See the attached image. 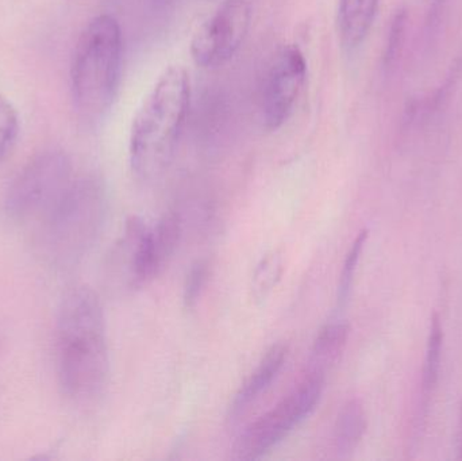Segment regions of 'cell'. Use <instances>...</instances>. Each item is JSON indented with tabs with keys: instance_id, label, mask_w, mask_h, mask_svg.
Segmentation results:
<instances>
[{
	"instance_id": "obj_12",
	"label": "cell",
	"mask_w": 462,
	"mask_h": 461,
	"mask_svg": "<svg viewBox=\"0 0 462 461\" xmlns=\"http://www.w3.org/2000/svg\"><path fill=\"white\" fill-rule=\"evenodd\" d=\"M349 336L350 327L347 322H330L323 327L312 346L306 373L326 379L341 360Z\"/></svg>"
},
{
	"instance_id": "obj_3",
	"label": "cell",
	"mask_w": 462,
	"mask_h": 461,
	"mask_svg": "<svg viewBox=\"0 0 462 461\" xmlns=\"http://www.w3.org/2000/svg\"><path fill=\"white\" fill-rule=\"evenodd\" d=\"M121 26L108 14L95 16L79 37L70 68L76 110L86 121L106 115L118 92L122 70Z\"/></svg>"
},
{
	"instance_id": "obj_11",
	"label": "cell",
	"mask_w": 462,
	"mask_h": 461,
	"mask_svg": "<svg viewBox=\"0 0 462 461\" xmlns=\"http://www.w3.org/2000/svg\"><path fill=\"white\" fill-rule=\"evenodd\" d=\"M380 0H338L337 27L339 42L355 51L365 42L379 11Z\"/></svg>"
},
{
	"instance_id": "obj_2",
	"label": "cell",
	"mask_w": 462,
	"mask_h": 461,
	"mask_svg": "<svg viewBox=\"0 0 462 461\" xmlns=\"http://www.w3.org/2000/svg\"><path fill=\"white\" fill-rule=\"evenodd\" d=\"M189 99L191 86L187 70L181 65L165 68L135 114L130 129V165L138 178L153 180L173 161Z\"/></svg>"
},
{
	"instance_id": "obj_7",
	"label": "cell",
	"mask_w": 462,
	"mask_h": 461,
	"mask_svg": "<svg viewBox=\"0 0 462 461\" xmlns=\"http://www.w3.org/2000/svg\"><path fill=\"white\" fill-rule=\"evenodd\" d=\"M181 237L180 217L165 214L153 226L130 219L116 256L133 289L148 286L170 264Z\"/></svg>"
},
{
	"instance_id": "obj_10",
	"label": "cell",
	"mask_w": 462,
	"mask_h": 461,
	"mask_svg": "<svg viewBox=\"0 0 462 461\" xmlns=\"http://www.w3.org/2000/svg\"><path fill=\"white\" fill-rule=\"evenodd\" d=\"M287 355L288 348L284 344H276L266 352L260 364L236 392L230 408L231 416L238 417L244 414L253 403L260 400L261 395L271 389L272 383L279 378L284 367Z\"/></svg>"
},
{
	"instance_id": "obj_14",
	"label": "cell",
	"mask_w": 462,
	"mask_h": 461,
	"mask_svg": "<svg viewBox=\"0 0 462 461\" xmlns=\"http://www.w3.org/2000/svg\"><path fill=\"white\" fill-rule=\"evenodd\" d=\"M442 346H444V329L441 317L434 313L431 317L430 333L426 346L425 367H423V392L426 394L433 392L439 378L441 370Z\"/></svg>"
},
{
	"instance_id": "obj_19",
	"label": "cell",
	"mask_w": 462,
	"mask_h": 461,
	"mask_svg": "<svg viewBox=\"0 0 462 461\" xmlns=\"http://www.w3.org/2000/svg\"><path fill=\"white\" fill-rule=\"evenodd\" d=\"M208 276H210V268L208 263L198 262L197 264L192 265L184 283L183 300L187 309H194L199 302L208 284Z\"/></svg>"
},
{
	"instance_id": "obj_18",
	"label": "cell",
	"mask_w": 462,
	"mask_h": 461,
	"mask_svg": "<svg viewBox=\"0 0 462 461\" xmlns=\"http://www.w3.org/2000/svg\"><path fill=\"white\" fill-rule=\"evenodd\" d=\"M18 132V113L10 100L0 95V160L13 148Z\"/></svg>"
},
{
	"instance_id": "obj_9",
	"label": "cell",
	"mask_w": 462,
	"mask_h": 461,
	"mask_svg": "<svg viewBox=\"0 0 462 461\" xmlns=\"http://www.w3.org/2000/svg\"><path fill=\"white\" fill-rule=\"evenodd\" d=\"M250 21L247 0H224L192 37L189 51L195 64L217 68L230 61L249 32Z\"/></svg>"
},
{
	"instance_id": "obj_13",
	"label": "cell",
	"mask_w": 462,
	"mask_h": 461,
	"mask_svg": "<svg viewBox=\"0 0 462 461\" xmlns=\"http://www.w3.org/2000/svg\"><path fill=\"white\" fill-rule=\"evenodd\" d=\"M368 421L365 409L358 400H350L342 406L334 427V447L339 457H349L365 436Z\"/></svg>"
},
{
	"instance_id": "obj_4",
	"label": "cell",
	"mask_w": 462,
	"mask_h": 461,
	"mask_svg": "<svg viewBox=\"0 0 462 461\" xmlns=\"http://www.w3.org/2000/svg\"><path fill=\"white\" fill-rule=\"evenodd\" d=\"M107 214V195L99 179L73 180L42 218L41 246L60 267L78 264L97 243Z\"/></svg>"
},
{
	"instance_id": "obj_16",
	"label": "cell",
	"mask_w": 462,
	"mask_h": 461,
	"mask_svg": "<svg viewBox=\"0 0 462 461\" xmlns=\"http://www.w3.org/2000/svg\"><path fill=\"white\" fill-rule=\"evenodd\" d=\"M407 24H409V10L406 5H402L393 14L387 32L384 53H383V67L387 70L396 67L402 53H403Z\"/></svg>"
},
{
	"instance_id": "obj_8",
	"label": "cell",
	"mask_w": 462,
	"mask_h": 461,
	"mask_svg": "<svg viewBox=\"0 0 462 461\" xmlns=\"http://www.w3.org/2000/svg\"><path fill=\"white\" fill-rule=\"evenodd\" d=\"M307 80V61L295 43L282 46L266 69L260 95L263 126L276 132L295 111Z\"/></svg>"
},
{
	"instance_id": "obj_20",
	"label": "cell",
	"mask_w": 462,
	"mask_h": 461,
	"mask_svg": "<svg viewBox=\"0 0 462 461\" xmlns=\"http://www.w3.org/2000/svg\"><path fill=\"white\" fill-rule=\"evenodd\" d=\"M450 3L452 0H431L425 19L426 45H433L439 38L441 27L449 14L448 11L450 10Z\"/></svg>"
},
{
	"instance_id": "obj_1",
	"label": "cell",
	"mask_w": 462,
	"mask_h": 461,
	"mask_svg": "<svg viewBox=\"0 0 462 461\" xmlns=\"http://www.w3.org/2000/svg\"><path fill=\"white\" fill-rule=\"evenodd\" d=\"M57 373L67 397H97L110 375L107 333L102 303L94 290L80 286L62 298L56 327Z\"/></svg>"
},
{
	"instance_id": "obj_5",
	"label": "cell",
	"mask_w": 462,
	"mask_h": 461,
	"mask_svg": "<svg viewBox=\"0 0 462 461\" xmlns=\"http://www.w3.org/2000/svg\"><path fill=\"white\" fill-rule=\"evenodd\" d=\"M72 181V162L64 152H41L22 168L8 187L5 213L15 221L42 219Z\"/></svg>"
},
{
	"instance_id": "obj_17",
	"label": "cell",
	"mask_w": 462,
	"mask_h": 461,
	"mask_svg": "<svg viewBox=\"0 0 462 461\" xmlns=\"http://www.w3.org/2000/svg\"><path fill=\"white\" fill-rule=\"evenodd\" d=\"M368 237L369 230H361L357 237H356V240L353 241L346 257H345L338 283V302L341 303V305H344V303L349 300L353 281H355L356 272H357L358 263H360L361 256H363L364 248H365Z\"/></svg>"
},
{
	"instance_id": "obj_21",
	"label": "cell",
	"mask_w": 462,
	"mask_h": 461,
	"mask_svg": "<svg viewBox=\"0 0 462 461\" xmlns=\"http://www.w3.org/2000/svg\"><path fill=\"white\" fill-rule=\"evenodd\" d=\"M457 460L462 461V401L460 403V409H458Z\"/></svg>"
},
{
	"instance_id": "obj_6",
	"label": "cell",
	"mask_w": 462,
	"mask_h": 461,
	"mask_svg": "<svg viewBox=\"0 0 462 461\" xmlns=\"http://www.w3.org/2000/svg\"><path fill=\"white\" fill-rule=\"evenodd\" d=\"M325 383V378L306 373L287 397L244 430L234 446V459H260L282 443L311 416L322 397Z\"/></svg>"
},
{
	"instance_id": "obj_15",
	"label": "cell",
	"mask_w": 462,
	"mask_h": 461,
	"mask_svg": "<svg viewBox=\"0 0 462 461\" xmlns=\"http://www.w3.org/2000/svg\"><path fill=\"white\" fill-rule=\"evenodd\" d=\"M284 265L280 252L273 251L265 254L255 267L252 279L253 297L258 302H263L282 279Z\"/></svg>"
}]
</instances>
